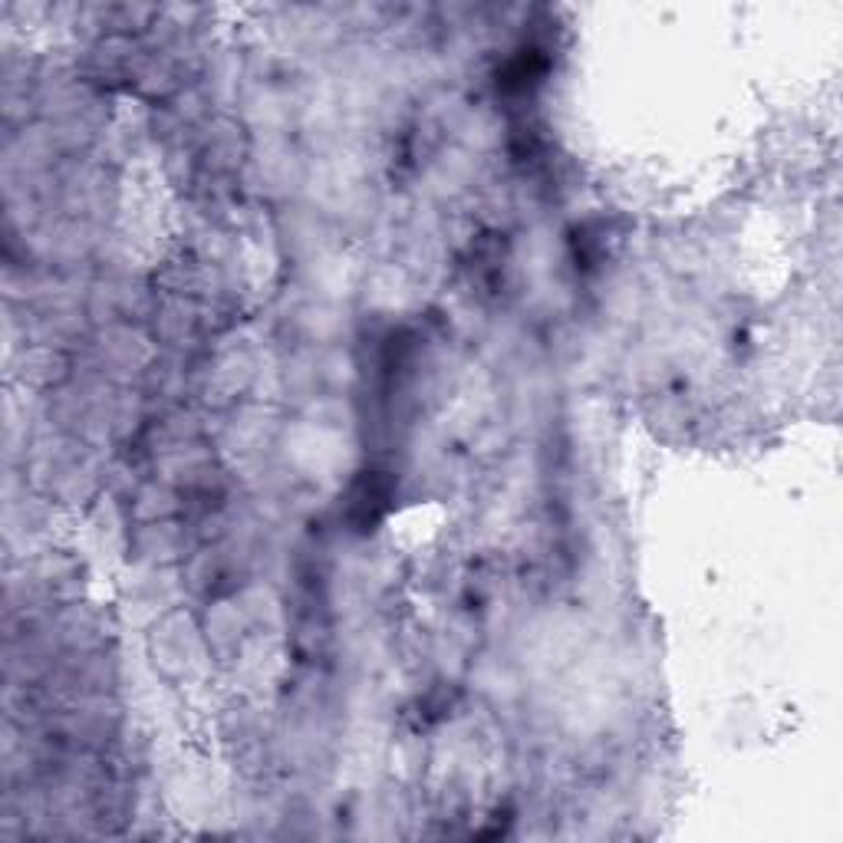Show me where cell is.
<instances>
[{"label": "cell", "mask_w": 843, "mask_h": 843, "mask_svg": "<svg viewBox=\"0 0 843 843\" xmlns=\"http://www.w3.org/2000/svg\"><path fill=\"white\" fill-rule=\"evenodd\" d=\"M389 495H393V485L389 478L383 471H367L363 478L356 481L352 492H349V521L359 528V531H370L373 524L383 521L386 508H389Z\"/></svg>", "instance_id": "1"}, {"label": "cell", "mask_w": 843, "mask_h": 843, "mask_svg": "<svg viewBox=\"0 0 843 843\" xmlns=\"http://www.w3.org/2000/svg\"><path fill=\"white\" fill-rule=\"evenodd\" d=\"M541 73H544V60L531 50V53H521L518 60L508 63L501 86H505V89H528Z\"/></svg>", "instance_id": "2"}]
</instances>
